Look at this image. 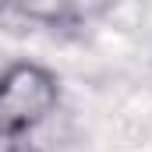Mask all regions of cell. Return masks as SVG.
Instances as JSON below:
<instances>
[{
  "label": "cell",
  "instance_id": "1",
  "mask_svg": "<svg viewBox=\"0 0 152 152\" xmlns=\"http://www.w3.org/2000/svg\"><path fill=\"white\" fill-rule=\"evenodd\" d=\"M60 75L39 60H11L0 78V131L4 145L25 142L60 106Z\"/></svg>",
  "mask_w": 152,
  "mask_h": 152
},
{
  "label": "cell",
  "instance_id": "2",
  "mask_svg": "<svg viewBox=\"0 0 152 152\" xmlns=\"http://www.w3.org/2000/svg\"><path fill=\"white\" fill-rule=\"evenodd\" d=\"M117 0H7V7L39 28H85V25H96L99 18H106L113 11Z\"/></svg>",
  "mask_w": 152,
  "mask_h": 152
},
{
  "label": "cell",
  "instance_id": "3",
  "mask_svg": "<svg viewBox=\"0 0 152 152\" xmlns=\"http://www.w3.org/2000/svg\"><path fill=\"white\" fill-rule=\"evenodd\" d=\"M4 152H36V149H28L25 142H11V145H4Z\"/></svg>",
  "mask_w": 152,
  "mask_h": 152
}]
</instances>
